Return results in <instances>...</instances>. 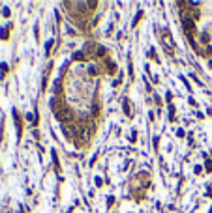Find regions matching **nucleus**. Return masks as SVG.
Masks as SVG:
<instances>
[{"label": "nucleus", "mask_w": 212, "mask_h": 213, "mask_svg": "<svg viewBox=\"0 0 212 213\" xmlns=\"http://www.w3.org/2000/svg\"><path fill=\"white\" fill-rule=\"evenodd\" d=\"M103 54H105L103 47H98V49H96V56H103Z\"/></svg>", "instance_id": "7ed1b4c3"}, {"label": "nucleus", "mask_w": 212, "mask_h": 213, "mask_svg": "<svg viewBox=\"0 0 212 213\" xmlns=\"http://www.w3.org/2000/svg\"><path fill=\"white\" fill-rule=\"evenodd\" d=\"M193 26H195V24H193V21H189V19H184V30L188 32V36H189V37H191V30H193Z\"/></svg>", "instance_id": "f03ea898"}, {"label": "nucleus", "mask_w": 212, "mask_h": 213, "mask_svg": "<svg viewBox=\"0 0 212 213\" xmlns=\"http://www.w3.org/2000/svg\"><path fill=\"white\" fill-rule=\"evenodd\" d=\"M0 36H2V37L6 39V37H8V32H6V30H0Z\"/></svg>", "instance_id": "39448f33"}, {"label": "nucleus", "mask_w": 212, "mask_h": 213, "mask_svg": "<svg viewBox=\"0 0 212 213\" xmlns=\"http://www.w3.org/2000/svg\"><path fill=\"white\" fill-rule=\"evenodd\" d=\"M210 66H212V60H210Z\"/></svg>", "instance_id": "0eeeda50"}, {"label": "nucleus", "mask_w": 212, "mask_h": 213, "mask_svg": "<svg viewBox=\"0 0 212 213\" xmlns=\"http://www.w3.org/2000/svg\"><path fill=\"white\" fill-rule=\"evenodd\" d=\"M207 168H208V170H212V161H207Z\"/></svg>", "instance_id": "423d86ee"}, {"label": "nucleus", "mask_w": 212, "mask_h": 213, "mask_svg": "<svg viewBox=\"0 0 212 213\" xmlns=\"http://www.w3.org/2000/svg\"><path fill=\"white\" fill-rule=\"evenodd\" d=\"M73 58H77V60H83L85 56H83V53H77V54H73Z\"/></svg>", "instance_id": "20e7f679"}, {"label": "nucleus", "mask_w": 212, "mask_h": 213, "mask_svg": "<svg viewBox=\"0 0 212 213\" xmlns=\"http://www.w3.org/2000/svg\"><path fill=\"white\" fill-rule=\"evenodd\" d=\"M56 118H58L60 122H70L73 118V112L70 110L68 106H64V108H58V110H56Z\"/></svg>", "instance_id": "f257e3e1"}]
</instances>
